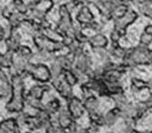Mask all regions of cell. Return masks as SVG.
Segmentation results:
<instances>
[{
    "instance_id": "277c9868",
    "label": "cell",
    "mask_w": 152,
    "mask_h": 133,
    "mask_svg": "<svg viewBox=\"0 0 152 133\" xmlns=\"http://www.w3.org/2000/svg\"><path fill=\"white\" fill-rule=\"evenodd\" d=\"M27 75H30L34 81L40 84H48L51 81L49 66L46 63H29L27 69Z\"/></svg>"
},
{
    "instance_id": "836d02e7",
    "label": "cell",
    "mask_w": 152,
    "mask_h": 133,
    "mask_svg": "<svg viewBox=\"0 0 152 133\" xmlns=\"http://www.w3.org/2000/svg\"><path fill=\"white\" fill-rule=\"evenodd\" d=\"M151 43H152V36H151V34L145 33L143 31V32L141 33V36H140V46L148 48Z\"/></svg>"
},
{
    "instance_id": "cb8c5ba5",
    "label": "cell",
    "mask_w": 152,
    "mask_h": 133,
    "mask_svg": "<svg viewBox=\"0 0 152 133\" xmlns=\"http://www.w3.org/2000/svg\"><path fill=\"white\" fill-rule=\"evenodd\" d=\"M15 52H8L6 51L4 53L0 52V69H10L11 68V61Z\"/></svg>"
},
{
    "instance_id": "603a6c76",
    "label": "cell",
    "mask_w": 152,
    "mask_h": 133,
    "mask_svg": "<svg viewBox=\"0 0 152 133\" xmlns=\"http://www.w3.org/2000/svg\"><path fill=\"white\" fill-rule=\"evenodd\" d=\"M128 10H129V7H128L127 4H124V2L119 4L118 6H115L113 8V10H112V12H111V19H112V20H115V19L121 18V17H123L128 12Z\"/></svg>"
},
{
    "instance_id": "8fae6325",
    "label": "cell",
    "mask_w": 152,
    "mask_h": 133,
    "mask_svg": "<svg viewBox=\"0 0 152 133\" xmlns=\"http://www.w3.org/2000/svg\"><path fill=\"white\" fill-rule=\"evenodd\" d=\"M20 41H21V36H20L18 29L10 28L9 36L4 39L6 51H8V52H16L18 48L20 47Z\"/></svg>"
},
{
    "instance_id": "d6a6232c",
    "label": "cell",
    "mask_w": 152,
    "mask_h": 133,
    "mask_svg": "<svg viewBox=\"0 0 152 133\" xmlns=\"http://www.w3.org/2000/svg\"><path fill=\"white\" fill-rule=\"evenodd\" d=\"M112 99H113V101H114V107L118 108L119 110L122 109L124 105H127V104L129 103V101H128L127 96H124V93L112 96Z\"/></svg>"
},
{
    "instance_id": "3957f363",
    "label": "cell",
    "mask_w": 152,
    "mask_h": 133,
    "mask_svg": "<svg viewBox=\"0 0 152 133\" xmlns=\"http://www.w3.org/2000/svg\"><path fill=\"white\" fill-rule=\"evenodd\" d=\"M53 0H37L28 4V12L26 17L28 19L40 22L46 19V16L53 8Z\"/></svg>"
},
{
    "instance_id": "60d3db41",
    "label": "cell",
    "mask_w": 152,
    "mask_h": 133,
    "mask_svg": "<svg viewBox=\"0 0 152 133\" xmlns=\"http://www.w3.org/2000/svg\"><path fill=\"white\" fill-rule=\"evenodd\" d=\"M130 133H150V132H148V131H139V130H137V129H132L130 131Z\"/></svg>"
},
{
    "instance_id": "7a4b0ae2",
    "label": "cell",
    "mask_w": 152,
    "mask_h": 133,
    "mask_svg": "<svg viewBox=\"0 0 152 133\" xmlns=\"http://www.w3.org/2000/svg\"><path fill=\"white\" fill-rule=\"evenodd\" d=\"M122 63L128 69L138 66H149L151 63V52L149 48L138 46L127 50Z\"/></svg>"
},
{
    "instance_id": "4fadbf2b",
    "label": "cell",
    "mask_w": 152,
    "mask_h": 133,
    "mask_svg": "<svg viewBox=\"0 0 152 133\" xmlns=\"http://www.w3.org/2000/svg\"><path fill=\"white\" fill-rule=\"evenodd\" d=\"M93 20H94V17H93L91 9L89 8V6L87 4H82L77 13V21L80 23L81 27H83V26L91 23Z\"/></svg>"
},
{
    "instance_id": "4dcf8cb0",
    "label": "cell",
    "mask_w": 152,
    "mask_h": 133,
    "mask_svg": "<svg viewBox=\"0 0 152 133\" xmlns=\"http://www.w3.org/2000/svg\"><path fill=\"white\" fill-rule=\"evenodd\" d=\"M16 54L18 56H20L21 58H25L27 60H29L30 61V58H31V56H32V50L30 49L28 46H23V45H20V47L17 49V51L15 52Z\"/></svg>"
},
{
    "instance_id": "6da1fadb",
    "label": "cell",
    "mask_w": 152,
    "mask_h": 133,
    "mask_svg": "<svg viewBox=\"0 0 152 133\" xmlns=\"http://www.w3.org/2000/svg\"><path fill=\"white\" fill-rule=\"evenodd\" d=\"M10 84H11V92L9 101L6 104V110L9 113H20L23 111L26 107L25 103V82L23 77L13 73L10 78Z\"/></svg>"
},
{
    "instance_id": "7402d4cb",
    "label": "cell",
    "mask_w": 152,
    "mask_h": 133,
    "mask_svg": "<svg viewBox=\"0 0 152 133\" xmlns=\"http://www.w3.org/2000/svg\"><path fill=\"white\" fill-rule=\"evenodd\" d=\"M138 8L141 15L152 19V0H142L138 4Z\"/></svg>"
},
{
    "instance_id": "52a82bcc",
    "label": "cell",
    "mask_w": 152,
    "mask_h": 133,
    "mask_svg": "<svg viewBox=\"0 0 152 133\" xmlns=\"http://www.w3.org/2000/svg\"><path fill=\"white\" fill-rule=\"evenodd\" d=\"M137 18H138V13H137V11L133 10V9H129L128 12L123 17L113 20L114 29L120 31V32H122L123 34H126L128 27H129L130 25H132V23L137 20Z\"/></svg>"
},
{
    "instance_id": "44dd1931",
    "label": "cell",
    "mask_w": 152,
    "mask_h": 133,
    "mask_svg": "<svg viewBox=\"0 0 152 133\" xmlns=\"http://www.w3.org/2000/svg\"><path fill=\"white\" fill-rule=\"evenodd\" d=\"M61 109L62 108H61L60 100L57 99V98H52V99L49 100L47 103L43 104V110H45L48 114H50L51 116L56 115Z\"/></svg>"
},
{
    "instance_id": "30bf717a",
    "label": "cell",
    "mask_w": 152,
    "mask_h": 133,
    "mask_svg": "<svg viewBox=\"0 0 152 133\" xmlns=\"http://www.w3.org/2000/svg\"><path fill=\"white\" fill-rule=\"evenodd\" d=\"M73 122H75V120L69 114L67 109H61L56 115L52 116V123L51 124H56L62 131H67L73 124Z\"/></svg>"
},
{
    "instance_id": "7bdbcfd3",
    "label": "cell",
    "mask_w": 152,
    "mask_h": 133,
    "mask_svg": "<svg viewBox=\"0 0 152 133\" xmlns=\"http://www.w3.org/2000/svg\"><path fill=\"white\" fill-rule=\"evenodd\" d=\"M126 1H129V2H132V1H134V0H126Z\"/></svg>"
},
{
    "instance_id": "d6986e66",
    "label": "cell",
    "mask_w": 152,
    "mask_h": 133,
    "mask_svg": "<svg viewBox=\"0 0 152 133\" xmlns=\"http://www.w3.org/2000/svg\"><path fill=\"white\" fill-rule=\"evenodd\" d=\"M83 107H85L86 112L88 113V115L93 114V113L99 112V100H98L96 94L87 96L83 100Z\"/></svg>"
},
{
    "instance_id": "5b68a950",
    "label": "cell",
    "mask_w": 152,
    "mask_h": 133,
    "mask_svg": "<svg viewBox=\"0 0 152 133\" xmlns=\"http://www.w3.org/2000/svg\"><path fill=\"white\" fill-rule=\"evenodd\" d=\"M59 16L60 20L57 25L56 30L62 36L66 34H73V22H72L71 13L68 11L66 6L64 4L60 6L59 8Z\"/></svg>"
},
{
    "instance_id": "4316f807",
    "label": "cell",
    "mask_w": 152,
    "mask_h": 133,
    "mask_svg": "<svg viewBox=\"0 0 152 133\" xmlns=\"http://www.w3.org/2000/svg\"><path fill=\"white\" fill-rule=\"evenodd\" d=\"M126 52H127V50L123 49L122 47L119 46V45H112V48L109 51L111 59L114 58L118 59V60H123L124 56H126Z\"/></svg>"
},
{
    "instance_id": "74e56055",
    "label": "cell",
    "mask_w": 152,
    "mask_h": 133,
    "mask_svg": "<svg viewBox=\"0 0 152 133\" xmlns=\"http://www.w3.org/2000/svg\"><path fill=\"white\" fill-rule=\"evenodd\" d=\"M144 102L147 103V105H148L149 110H151V109H152V89L150 90V96H149V99H148V100H145Z\"/></svg>"
},
{
    "instance_id": "b9f144b4",
    "label": "cell",
    "mask_w": 152,
    "mask_h": 133,
    "mask_svg": "<svg viewBox=\"0 0 152 133\" xmlns=\"http://www.w3.org/2000/svg\"><path fill=\"white\" fill-rule=\"evenodd\" d=\"M22 133H32L31 131H26V132H22Z\"/></svg>"
},
{
    "instance_id": "1f68e13d",
    "label": "cell",
    "mask_w": 152,
    "mask_h": 133,
    "mask_svg": "<svg viewBox=\"0 0 152 133\" xmlns=\"http://www.w3.org/2000/svg\"><path fill=\"white\" fill-rule=\"evenodd\" d=\"M108 92H109V96H114L118 94H122L123 88L122 86L119 83H112V84H108Z\"/></svg>"
},
{
    "instance_id": "2e32d148",
    "label": "cell",
    "mask_w": 152,
    "mask_h": 133,
    "mask_svg": "<svg viewBox=\"0 0 152 133\" xmlns=\"http://www.w3.org/2000/svg\"><path fill=\"white\" fill-rule=\"evenodd\" d=\"M121 119L120 115V110L118 108H112L106 113H102V123L103 126H112L114 125L119 120Z\"/></svg>"
},
{
    "instance_id": "ac0fdd59",
    "label": "cell",
    "mask_w": 152,
    "mask_h": 133,
    "mask_svg": "<svg viewBox=\"0 0 152 133\" xmlns=\"http://www.w3.org/2000/svg\"><path fill=\"white\" fill-rule=\"evenodd\" d=\"M0 133H21L15 118L0 121Z\"/></svg>"
},
{
    "instance_id": "ee69618b",
    "label": "cell",
    "mask_w": 152,
    "mask_h": 133,
    "mask_svg": "<svg viewBox=\"0 0 152 133\" xmlns=\"http://www.w3.org/2000/svg\"><path fill=\"white\" fill-rule=\"evenodd\" d=\"M150 133H152V130H151V131H150Z\"/></svg>"
},
{
    "instance_id": "f546056e",
    "label": "cell",
    "mask_w": 152,
    "mask_h": 133,
    "mask_svg": "<svg viewBox=\"0 0 152 133\" xmlns=\"http://www.w3.org/2000/svg\"><path fill=\"white\" fill-rule=\"evenodd\" d=\"M11 7H12L15 12L21 13V15H25V16L28 12V4H26L23 0H12Z\"/></svg>"
},
{
    "instance_id": "5bb4252c",
    "label": "cell",
    "mask_w": 152,
    "mask_h": 133,
    "mask_svg": "<svg viewBox=\"0 0 152 133\" xmlns=\"http://www.w3.org/2000/svg\"><path fill=\"white\" fill-rule=\"evenodd\" d=\"M51 89H52V87H51L50 84H40L39 83V84H36V86L30 88L29 91L26 92V96L42 101L43 96L46 94L47 92L50 91Z\"/></svg>"
},
{
    "instance_id": "ffe728a7",
    "label": "cell",
    "mask_w": 152,
    "mask_h": 133,
    "mask_svg": "<svg viewBox=\"0 0 152 133\" xmlns=\"http://www.w3.org/2000/svg\"><path fill=\"white\" fill-rule=\"evenodd\" d=\"M40 33L51 42H62V34L58 32L56 29H52L51 26L46 27V28H41Z\"/></svg>"
},
{
    "instance_id": "484cf974",
    "label": "cell",
    "mask_w": 152,
    "mask_h": 133,
    "mask_svg": "<svg viewBox=\"0 0 152 133\" xmlns=\"http://www.w3.org/2000/svg\"><path fill=\"white\" fill-rule=\"evenodd\" d=\"M148 88V81L140 79V78H132L131 79V91L140 92Z\"/></svg>"
},
{
    "instance_id": "9a60e30c",
    "label": "cell",
    "mask_w": 152,
    "mask_h": 133,
    "mask_svg": "<svg viewBox=\"0 0 152 133\" xmlns=\"http://www.w3.org/2000/svg\"><path fill=\"white\" fill-rule=\"evenodd\" d=\"M108 42H109V40L103 33L98 32L91 36V37H89L88 45L94 50H101L106 49L107 46H108Z\"/></svg>"
},
{
    "instance_id": "e575fe53",
    "label": "cell",
    "mask_w": 152,
    "mask_h": 133,
    "mask_svg": "<svg viewBox=\"0 0 152 133\" xmlns=\"http://www.w3.org/2000/svg\"><path fill=\"white\" fill-rule=\"evenodd\" d=\"M124 34L122 32H120L118 30L113 29L111 31V34H110V39H111V41L113 45H119V41L121 40V38L123 37Z\"/></svg>"
},
{
    "instance_id": "ab89813d",
    "label": "cell",
    "mask_w": 152,
    "mask_h": 133,
    "mask_svg": "<svg viewBox=\"0 0 152 133\" xmlns=\"http://www.w3.org/2000/svg\"><path fill=\"white\" fill-rule=\"evenodd\" d=\"M4 39V29L2 28V26L0 25V42Z\"/></svg>"
},
{
    "instance_id": "83f0119b",
    "label": "cell",
    "mask_w": 152,
    "mask_h": 133,
    "mask_svg": "<svg viewBox=\"0 0 152 133\" xmlns=\"http://www.w3.org/2000/svg\"><path fill=\"white\" fill-rule=\"evenodd\" d=\"M62 78H64V81H66L69 86H71L72 88L78 84V78H77V75L72 69H70V70H64V73H62Z\"/></svg>"
},
{
    "instance_id": "e0dca14e",
    "label": "cell",
    "mask_w": 152,
    "mask_h": 133,
    "mask_svg": "<svg viewBox=\"0 0 152 133\" xmlns=\"http://www.w3.org/2000/svg\"><path fill=\"white\" fill-rule=\"evenodd\" d=\"M11 92V84L8 75H6L2 69H0V99H4L10 96Z\"/></svg>"
},
{
    "instance_id": "8992f818",
    "label": "cell",
    "mask_w": 152,
    "mask_h": 133,
    "mask_svg": "<svg viewBox=\"0 0 152 133\" xmlns=\"http://www.w3.org/2000/svg\"><path fill=\"white\" fill-rule=\"evenodd\" d=\"M75 71L83 72V73H91L92 71V62L88 54L83 50L75 53L73 57V68Z\"/></svg>"
},
{
    "instance_id": "ba28073f",
    "label": "cell",
    "mask_w": 152,
    "mask_h": 133,
    "mask_svg": "<svg viewBox=\"0 0 152 133\" xmlns=\"http://www.w3.org/2000/svg\"><path fill=\"white\" fill-rule=\"evenodd\" d=\"M66 109L75 121L80 119L81 116L83 115V113L86 112L85 107H83V101L76 96H73L72 98L67 100V108Z\"/></svg>"
},
{
    "instance_id": "9c48e42d",
    "label": "cell",
    "mask_w": 152,
    "mask_h": 133,
    "mask_svg": "<svg viewBox=\"0 0 152 133\" xmlns=\"http://www.w3.org/2000/svg\"><path fill=\"white\" fill-rule=\"evenodd\" d=\"M50 86L52 87V89H55L56 91L58 92L62 99L64 100H69L70 98L73 96V90H72V87L69 86L66 81L64 80L62 77H60L58 79L51 80L50 81Z\"/></svg>"
},
{
    "instance_id": "d4e9b609",
    "label": "cell",
    "mask_w": 152,
    "mask_h": 133,
    "mask_svg": "<svg viewBox=\"0 0 152 133\" xmlns=\"http://www.w3.org/2000/svg\"><path fill=\"white\" fill-rule=\"evenodd\" d=\"M49 70H50L51 80L58 79V78H60V77H62V73H64V69H62V66H60L55 59H53V61L50 63Z\"/></svg>"
},
{
    "instance_id": "f35d334b",
    "label": "cell",
    "mask_w": 152,
    "mask_h": 133,
    "mask_svg": "<svg viewBox=\"0 0 152 133\" xmlns=\"http://www.w3.org/2000/svg\"><path fill=\"white\" fill-rule=\"evenodd\" d=\"M143 31L145 33H148V34H151V36H152V25H148V26H147V27L144 28Z\"/></svg>"
},
{
    "instance_id": "d590c367",
    "label": "cell",
    "mask_w": 152,
    "mask_h": 133,
    "mask_svg": "<svg viewBox=\"0 0 152 133\" xmlns=\"http://www.w3.org/2000/svg\"><path fill=\"white\" fill-rule=\"evenodd\" d=\"M13 12H15V11H13V9L11 6H6V7H4V8L1 9V15H2V17L6 18L7 20L12 16Z\"/></svg>"
},
{
    "instance_id": "f1b7e54d",
    "label": "cell",
    "mask_w": 152,
    "mask_h": 133,
    "mask_svg": "<svg viewBox=\"0 0 152 133\" xmlns=\"http://www.w3.org/2000/svg\"><path fill=\"white\" fill-rule=\"evenodd\" d=\"M134 111H135V120L138 122L141 118H143L145 113L148 112L149 108L144 101L143 102H138V103L134 104Z\"/></svg>"
},
{
    "instance_id": "7c38bea8",
    "label": "cell",
    "mask_w": 152,
    "mask_h": 133,
    "mask_svg": "<svg viewBox=\"0 0 152 133\" xmlns=\"http://www.w3.org/2000/svg\"><path fill=\"white\" fill-rule=\"evenodd\" d=\"M29 63H30L29 60L21 58L20 56L13 53L12 61H11V69H13L15 75L25 77V75H27V69H28Z\"/></svg>"
},
{
    "instance_id": "8d00e7d4",
    "label": "cell",
    "mask_w": 152,
    "mask_h": 133,
    "mask_svg": "<svg viewBox=\"0 0 152 133\" xmlns=\"http://www.w3.org/2000/svg\"><path fill=\"white\" fill-rule=\"evenodd\" d=\"M43 133H64V131H62L59 126H57L56 124H51L43 131Z\"/></svg>"
}]
</instances>
